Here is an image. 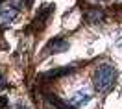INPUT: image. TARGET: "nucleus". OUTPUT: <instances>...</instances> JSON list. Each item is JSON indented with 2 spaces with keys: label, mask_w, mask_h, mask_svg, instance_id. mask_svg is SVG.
<instances>
[{
  "label": "nucleus",
  "mask_w": 122,
  "mask_h": 109,
  "mask_svg": "<svg viewBox=\"0 0 122 109\" xmlns=\"http://www.w3.org/2000/svg\"><path fill=\"white\" fill-rule=\"evenodd\" d=\"M117 81V70L111 65H100L92 74V85L98 93H107Z\"/></svg>",
  "instance_id": "f257e3e1"
},
{
  "label": "nucleus",
  "mask_w": 122,
  "mask_h": 109,
  "mask_svg": "<svg viewBox=\"0 0 122 109\" xmlns=\"http://www.w3.org/2000/svg\"><path fill=\"white\" fill-rule=\"evenodd\" d=\"M43 98H45V102L50 105V109H76V107H72L69 102L59 100L56 94H48V93H45V94H43Z\"/></svg>",
  "instance_id": "f03ea898"
},
{
  "label": "nucleus",
  "mask_w": 122,
  "mask_h": 109,
  "mask_svg": "<svg viewBox=\"0 0 122 109\" xmlns=\"http://www.w3.org/2000/svg\"><path fill=\"white\" fill-rule=\"evenodd\" d=\"M67 48H69V43L65 39H61V37H57V39H52L48 43L46 54H59V52H65Z\"/></svg>",
  "instance_id": "7ed1b4c3"
},
{
  "label": "nucleus",
  "mask_w": 122,
  "mask_h": 109,
  "mask_svg": "<svg viewBox=\"0 0 122 109\" xmlns=\"http://www.w3.org/2000/svg\"><path fill=\"white\" fill-rule=\"evenodd\" d=\"M54 11V6H46L41 13H39V17H35V20H33V24H31V28L35 26L37 30H43L45 28V24L48 22V19H50V13Z\"/></svg>",
  "instance_id": "20e7f679"
},
{
  "label": "nucleus",
  "mask_w": 122,
  "mask_h": 109,
  "mask_svg": "<svg viewBox=\"0 0 122 109\" xmlns=\"http://www.w3.org/2000/svg\"><path fill=\"white\" fill-rule=\"evenodd\" d=\"M91 98H92V94H91V93H87V91H78V93L74 94L72 98H70L69 104L72 105V107H78V105H81V104H87Z\"/></svg>",
  "instance_id": "39448f33"
},
{
  "label": "nucleus",
  "mask_w": 122,
  "mask_h": 109,
  "mask_svg": "<svg viewBox=\"0 0 122 109\" xmlns=\"http://www.w3.org/2000/svg\"><path fill=\"white\" fill-rule=\"evenodd\" d=\"M15 19H17V9H13V8L4 9V11L0 13V28H8Z\"/></svg>",
  "instance_id": "423d86ee"
},
{
  "label": "nucleus",
  "mask_w": 122,
  "mask_h": 109,
  "mask_svg": "<svg viewBox=\"0 0 122 109\" xmlns=\"http://www.w3.org/2000/svg\"><path fill=\"white\" fill-rule=\"evenodd\" d=\"M74 67H63V69H56V70H50V72H45L41 79H54V78H59L63 76V72H72Z\"/></svg>",
  "instance_id": "0eeeda50"
},
{
  "label": "nucleus",
  "mask_w": 122,
  "mask_h": 109,
  "mask_svg": "<svg viewBox=\"0 0 122 109\" xmlns=\"http://www.w3.org/2000/svg\"><path fill=\"white\" fill-rule=\"evenodd\" d=\"M104 17V11L98 8H91V9H87L85 11V19L89 20V22H96V20H100Z\"/></svg>",
  "instance_id": "6e6552de"
},
{
  "label": "nucleus",
  "mask_w": 122,
  "mask_h": 109,
  "mask_svg": "<svg viewBox=\"0 0 122 109\" xmlns=\"http://www.w3.org/2000/svg\"><path fill=\"white\" fill-rule=\"evenodd\" d=\"M115 43H117V46L122 50V31H118V33H117V39H115Z\"/></svg>",
  "instance_id": "1a4fd4ad"
},
{
  "label": "nucleus",
  "mask_w": 122,
  "mask_h": 109,
  "mask_svg": "<svg viewBox=\"0 0 122 109\" xmlns=\"http://www.w3.org/2000/svg\"><path fill=\"white\" fill-rule=\"evenodd\" d=\"M6 104H8V98H6V96H0V109L6 107Z\"/></svg>",
  "instance_id": "9d476101"
},
{
  "label": "nucleus",
  "mask_w": 122,
  "mask_h": 109,
  "mask_svg": "<svg viewBox=\"0 0 122 109\" xmlns=\"http://www.w3.org/2000/svg\"><path fill=\"white\" fill-rule=\"evenodd\" d=\"M4 85H6V81H4V78H2V74H0V89H2Z\"/></svg>",
  "instance_id": "9b49d317"
}]
</instances>
